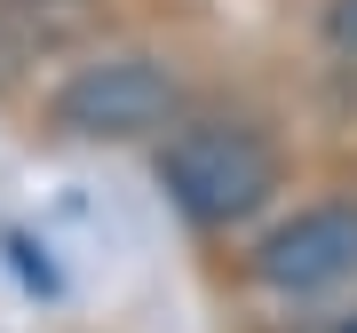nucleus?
Listing matches in <instances>:
<instances>
[{"mask_svg":"<svg viewBox=\"0 0 357 333\" xmlns=\"http://www.w3.org/2000/svg\"><path fill=\"white\" fill-rule=\"evenodd\" d=\"M333 333H357V318H342V325H333Z\"/></svg>","mask_w":357,"mask_h":333,"instance_id":"39448f33","label":"nucleus"},{"mask_svg":"<svg viewBox=\"0 0 357 333\" xmlns=\"http://www.w3.org/2000/svg\"><path fill=\"white\" fill-rule=\"evenodd\" d=\"M255 278L286 302L333 294V286L357 278V206L349 199H318L302 215H286L278 231L255 246Z\"/></svg>","mask_w":357,"mask_h":333,"instance_id":"7ed1b4c3","label":"nucleus"},{"mask_svg":"<svg viewBox=\"0 0 357 333\" xmlns=\"http://www.w3.org/2000/svg\"><path fill=\"white\" fill-rule=\"evenodd\" d=\"M326 40L342 56H357V0H326Z\"/></svg>","mask_w":357,"mask_h":333,"instance_id":"20e7f679","label":"nucleus"},{"mask_svg":"<svg viewBox=\"0 0 357 333\" xmlns=\"http://www.w3.org/2000/svg\"><path fill=\"white\" fill-rule=\"evenodd\" d=\"M183 88L159 56H96L48 95V127L72 143H143L175 127Z\"/></svg>","mask_w":357,"mask_h":333,"instance_id":"f03ea898","label":"nucleus"},{"mask_svg":"<svg viewBox=\"0 0 357 333\" xmlns=\"http://www.w3.org/2000/svg\"><path fill=\"white\" fill-rule=\"evenodd\" d=\"M159 191L199 222V231H230V222L262 215L270 191H278V151L255 127H230V119H199V127H175L151 159Z\"/></svg>","mask_w":357,"mask_h":333,"instance_id":"f257e3e1","label":"nucleus"}]
</instances>
